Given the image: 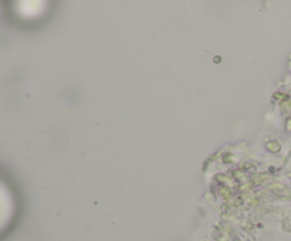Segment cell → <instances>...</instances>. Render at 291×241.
<instances>
[{"mask_svg":"<svg viewBox=\"0 0 291 241\" xmlns=\"http://www.w3.org/2000/svg\"><path fill=\"white\" fill-rule=\"evenodd\" d=\"M5 203H6L5 193H3V190H2V187H0V214H2V211H3V206H5Z\"/></svg>","mask_w":291,"mask_h":241,"instance_id":"1","label":"cell"}]
</instances>
